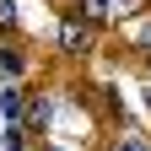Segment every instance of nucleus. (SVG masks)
Wrapping results in <instances>:
<instances>
[{
  "instance_id": "4",
  "label": "nucleus",
  "mask_w": 151,
  "mask_h": 151,
  "mask_svg": "<svg viewBox=\"0 0 151 151\" xmlns=\"http://www.w3.org/2000/svg\"><path fill=\"white\" fill-rule=\"evenodd\" d=\"M81 16H92V22H108V16H119V11H113V0H81Z\"/></svg>"
},
{
  "instance_id": "1",
  "label": "nucleus",
  "mask_w": 151,
  "mask_h": 151,
  "mask_svg": "<svg viewBox=\"0 0 151 151\" xmlns=\"http://www.w3.org/2000/svg\"><path fill=\"white\" fill-rule=\"evenodd\" d=\"M0 113H6V124H22L27 119V97L16 86H6V92H0Z\"/></svg>"
},
{
  "instance_id": "3",
  "label": "nucleus",
  "mask_w": 151,
  "mask_h": 151,
  "mask_svg": "<svg viewBox=\"0 0 151 151\" xmlns=\"http://www.w3.org/2000/svg\"><path fill=\"white\" fill-rule=\"evenodd\" d=\"M60 43H65L70 54H81V49H86V27H81V22H65V27H60Z\"/></svg>"
},
{
  "instance_id": "5",
  "label": "nucleus",
  "mask_w": 151,
  "mask_h": 151,
  "mask_svg": "<svg viewBox=\"0 0 151 151\" xmlns=\"http://www.w3.org/2000/svg\"><path fill=\"white\" fill-rule=\"evenodd\" d=\"M119 151H146V140H140V135H124V140H119Z\"/></svg>"
},
{
  "instance_id": "6",
  "label": "nucleus",
  "mask_w": 151,
  "mask_h": 151,
  "mask_svg": "<svg viewBox=\"0 0 151 151\" xmlns=\"http://www.w3.org/2000/svg\"><path fill=\"white\" fill-rule=\"evenodd\" d=\"M49 151H65V146H49Z\"/></svg>"
},
{
  "instance_id": "2",
  "label": "nucleus",
  "mask_w": 151,
  "mask_h": 151,
  "mask_svg": "<svg viewBox=\"0 0 151 151\" xmlns=\"http://www.w3.org/2000/svg\"><path fill=\"white\" fill-rule=\"evenodd\" d=\"M22 70H27V60H22V54H16V49L6 43V49H0V81H16Z\"/></svg>"
}]
</instances>
